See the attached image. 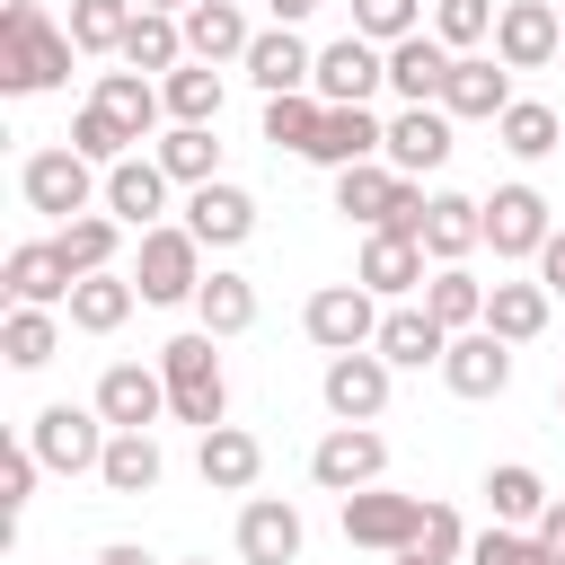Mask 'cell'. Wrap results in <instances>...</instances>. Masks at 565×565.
<instances>
[{
    "label": "cell",
    "instance_id": "cell-58",
    "mask_svg": "<svg viewBox=\"0 0 565 565\" xmlns=\"http://www.w3.org/2000/svg\"><path fill=\"white\" fill-rule=\"evenodd\" d=\"M185 565H212V556H185Z\"/></svg>",
    "mask_w": 565,
    "mask_h": 565
},
{
    "label": "cell",
    "instance_id": "cell-24",
    "mask_svg": "<svg viewBox=\"0 0 565 565\" xmlns=\"http://www.w3.org/2000/svg\"><path fill=\"white\" fill-rule=\"evenodd\" d=\"M388 150V124L371 115V106H327V124H318V141H309V159L318 168H362V159H380Z\"/></svg>",
    "mask_w": 565,
    "mask_h": 565
},
{
    "label": "cell",
    "instance_id": "cell-26",
    "mask_svg": "<svg viewBox=\"0 0 565 565\" xmlns=\"http://www.w3.org/2000/svg\"><path fill=\"white\" fill-rule=\"evenodd\" d=\"M300 539H309V530H300V512H291L282 494H256V503L238 512V556H247V565H300Z\"/></svg>",
    "mask_w": 565,
    "mask_h": 565
},
{
    "label": "cell",
    "instance_id": "cell-14",
    "mask_svg": "<svg viewBox=\"0 0 565 565\" xmlns=\"http://www.w3.org/2000/svg\"><path fill=\"white\" fill-rule=\"evenodd\" d=\"M503 106H512V71L494 53H459L450 88H441V115L450 124H503Z\"/></svg>",
    "mask_w": 565,
    "mask_h": 565
},
{
    "label": "cell",
    "instance_id": "cell-51",
    "mask_svg": "<svg viewBox=\"0 0 565 565\" xmlns=\"http://www.w3.org/2000/svg\"><path fill=\"white\" fill-rule=\"evenodd\" d=\"M539 547H547V556H556V565H565V494H556V503H547V512H539Z\"/></svg>",
    "mask_w": 565,
    "mask_h": 565
},
{
    "label": "cell",
    "instance_id": "cell-54",
    "mask_svg": "<svg viewBox=\"0 0 565 565\" xmlns=\"http://www.w3.org/2000/svg\"><path fill=\"white\" fill-rule=\"evenodd\" d=\"M265 9H274V26H300V18L318 9V0H265Z\"/></svg>",
    "mask_w": 565,
    "mask_h": 565
},
{
    "label": "cell",
    "instance_id": "cell-7",
    "mask_svg": "<svg viewBox=\"0 0 565 565\" xmlns=\"http://www.w3.org/2000/svg\"><path fill=\"white\" fill-rule=\"evenodd\" d=\"M371 88H388V53L371 44V35H335V44H318V79H309V97L318 106H371Z\"/></svg>",
    "mask_w": 565,
    "mask_h": 565
},
{
    "label": "cell",
    "instance_id": "cell-47",
    "mask_svg": "<svg viewBox=\"0 0 565 565\" xmlns=\"http://www.w3.org/2000/svg\"><path fill=\"white\" fill-rule=\"evenodd\" d=\"M353 35H371L388 53V44L424 35V0H353Z\"/></svg>",
    "mask_w": 565,
    "mask_h": 565
},
{
    "label": "cell",
    "instance_id": "cell-52",
    "mask_svg": "<svg viewBox=\"0 0 565 565\" xmlns=\"http://www.w3.org/2000/svg\"><path fill=\"white\" fill-rule=\"evenodd\" d=\"M539 282H547V291H565V230L539 247Z\"/></svg>",
    "mask_w": 565,
    "mask_h": 565
},
{
    "label": "cell",
    "instance_id": "cell-25",
    "mask_svg": "<svg viewBox=\"0 0 565 565\" xmlns=\"http://www.w3.org/2000/svg\"><path fill=\"white\" fill-rule=\"evenodd\" d=\"M194 468H203V486H212V494H247V486L265 477V441H256L247 424H212V433H203V450H194Z\"/></svg>",
    "mask_w": 565,
    "mask_h": 565
},
{
    "label": "cell",
    "instance_id": "cell-5",
    "mask_svg": "<svg viewBox=\"0 0 565 565\" xmlns=\"http://www.w3.org/2000/svg\"><path fill=\"white\" fill-rule=\"evenodd\" d=\"M132 282H141V300H150V309H177V300H194V291H203V238H194L185 221H159V230H141Z\"/></svg>",
    "mask_w": 565,
    "mask_h": 565
},
{
    "label": "cell",
    "instance_id": "cell-48",
    "mask_svg": "<svg viewBox=\"0 0 565 565\" xmlns=\"http://www.w3.org/2000/svg\"><path fill=\"white\" fill-rule=\"evenodd\" d=\"M35 441H0V512H9V530H18V512L35 503Z\"/></svg>",
    "mask_w": 565,
    "mask_h": 565
},
{
    "label": "cell",
    "instance_id": "cell-12",
    "mask_svg": "<svg viewBox=\"0 0 565 565\" xmlns=\"http://www.w3.org/2000/svg\"><path fill=\"white\" fill-rule=\"evenodd\" d=\"M0 282H9V309H71V265H62V247L53 238H18L9 247V265H0Z\"/></svg>",
    "mask_w": 565,
    "mask_h": 565
},
{
    "label": "cell",
    "instance_id": "cell-36",
    "mask_svg": "<svg viewBox=\"0 0 565 565\" xmlns=\"http://www.w3.org/2000/svg\"><path fill=\"white\" fill-rule=\"evenodd\" d=\"M150 159H159V168H168V177H177V185H185V194H194V185H212V177H221V141H212V124H168V132H159V150H150Z\"/></svg>",
    "mask_w": 565,
    "mask_h": 565
},
{
    "label": "cell",
    "instance_id": "cell-8",
    "mask_svg": "<svg viewBox=\"0 0 565 565\" xmlns=\"http://www.w3.org/2000/svg\"><path fill=\"white\" fill-rule=\"evenodd\" d=\"M344 539L353 547H380V556H406L424 539V494H388V486L344 494Z\"/></svg>",
    "mask_w": 565,
    "mask_h": 565
},
{
    "label": "cell",
    "instance_id": "cell-30",
    "mask_svg": "<svg viewBox=\"0 0 565 565\" xmlns=\"http://www.w3.org/2000/svg\"><path fill=\"white\" fill-rule=\"evenodd\" d=\"M132 300H141V282H132V274H79L62 318H71L79 335H115V327L132 318Z\"/></svg>",
    "mask_w": 565,
    "mask_h": 565
},
{
    "label": "cell",
    "instance_id": "cell-33",
    "mask_svg": "<svg viewBox=\"0 0 565 565\" xmlns=\"http://www.w3.org/2000/svg\"><path fill=\"white\" fill-rule=\"evenodd\" d=\"M159 477H168L159 433H115L106 459H97V486H106V494H159Z\"/></svg>",
    "mask_w": 565,
    "mask_h": 565
},
{
    "label": "cell",
    "instance_id": "cell-45",
    "mask_svg": "<svg viewBox=\"0 0 565 565\" xmlns=\"http://www.w3.org/2000/svg\"><path fill=\"white\" fill-rule=\"evenodd\" d=\"M71 150H79L88 168H115V159H132V132H124V124H115V115L88 97V106L71 115Z\"/></svg>",
    "mask_w": 565,
    "mask_h": 565
},
{
    "label": "cell",
    "instance_id": "cell-16",
    "mask_svg": "<svg viewBox=\"0 0 565 565\" xmlns=\"http://www.w3.org/2000/svg\"><path fill=\"white\" fill-rule=\"evenodd\" d=\"M97 415H106L115 433H150V424L168 415V380L141 371V362H106V380H97Z\"/></svg>",
    "mask_w": 565,
    "mask_h": 565
},
{
    "label": "cell",
    "instance_id": "cell-41",
    "mask_svg": "<svg viewBox=\"0 0 565 565\" xmlns=\"http://www.w3.org/2000/svg\"><path fill=\"white\" fill-rule=\"evenodd\" d=\"M0 353H9V371H44L62 353V318L53 309H9L0 318Z\"/></svg>",
    "mask_w": 565,
    "mask_h": 565
},
{
    "label": "cell",
    "instance_id": "cell-29",
    "mask_svg": "<svg viewBox=\"0 0 565 565\" xmlns=\"http://www.w3.org/2000/svg\"><path fill=\"white\" fill-rule=\"evenodd\" d=\"M397 194H406V177H397L388 159H362V168H344V177H335V212H344V221H362V230H388Z\"/></svg>",
    "mask_w": 565,
    "mask_h": 565
},
{
    "label": "cell",
    "instance_id": "cell-11",
    "mask_svg": "<svg viewBox=\"0 0 565 565\" xmlns=\"http://www.w3.org/2000/svg\"><path fill=\"white\" fill-rule=\"evenodd\" d=\"M556 238V221H547V194L539 185H494L486 194V247L494 256H539Z\"/></svg>",
    "mask_w": 565,
    "mask_h": 565
},
{
    "label": "cell",
    "instance_id": "cell-19",
    "mask_svg": "<svg viewBox=\"0 0 565 565\" xmlns=\"http://www.w3.org/2000/svg\"><path fill=\"white\" fill-rule=\"evenodd\" d=\"M185 230H194L203 247H238V238H256V194L230 185V177H212V185L185 194Z\"/></svg>",
    "mask_w": 565,
    "mask_h": 565
},
{
    "label": "cell",
    "instance_id": "cell-10",
    "mask_svg": "<svg viewBox=\"0 0 565 565\" xmlns=\"http://www.w3.org/2000/svg\"><path fill=\"white\" fill-rule=\"evenodd\" d=\"M556 53H565L556 0H503V18H494V62H503V71H547Z\"/></svg>",
    "mask_w": 565,
    "mask_h": 565
},
{
    "label": "cell",
    "instance_id": "cell-57",
    "mask_svg": "<svg viewBox=\"0 0 565 565\" xmlns=\"http://www.w3.org/2000/svg\"><path fill=\"white\" fill-rule=\"evenodd\" d=\"M556 415H565V380H556Z\"/></svg>",
    "mask_w": 565,
    "mask_h": 565
},
{
    "label": "cell",
    "instance_id": "cell-50",
    "mask_svg": "<svg viewBox=\"0 0 565 565\" xmlns=\"http://www.w3.org/2000/svg\"><path fill=\"white\" fill-rule=\"evenodd\" d=\"M415 556H424V565H459V556H468V521H459L450 503H424V539H415Z\"/></svg>",
    "mask_w": 565,
    "mask_h": 565
},
{
    "label": "cell",
    "instance_id": "cell-32",
    "mask_svg": "<svg viewBox=\"0 0 565 565\" xmlns=\"http://www.w3.org/2000/svg\"><path fill=\"white\" fill-rule=\"evenodd\" d=\"M547 282H486V335H503V344H530V335H547Z\"/></svg>",
    "mask_w": 565,
    "mask_h": 565
},
{
    "label": "cell",
    "instance_id": "cell-43",
    "mask_svg": "<svg viewBox=\"0 0 565 565\" xmlns=\"http://www.w3.org/2000/svg\"><path fill=\"white\" fill-rule=\"evenodd\" d=\"M132 18H141V0H71V44L79 53H124Z\"/></svg>",
    "mask_w": 565,
    "mask_h": 565
},
{
    "label": "cell",
    "instance_id": "cell-23",
    "mask_svg": "<svg viewBox=\"0 0 565 565\" xmlns=\"http://www.w3.org/2000/svg\"><path fill=\"white\" fill-rule=\"evenodd\" d=\"M450 44L424 26V35H406V44H388V88L406 97V106H441V88H450Z\"/></svg>",
    "mask_w": 565,
    "mask_h": 565
},
{
    "label": "cell",
    "instance_id": "cell-35",
    "mask_svg": "<svg viewBox=\"0 0 565 565\" xmlns=\"http://www.w3.org/2000/svg\"><path fill=\"white\" fill-rule=\"evenodd\" d=\"M124 62H132L141 79H150V71H159V79H168V71H185V62H194V53H185V18L141 9V18H132V35H124Z\"/></svg>",
    "mask_w": 565,
    "mask_h": 565
},
{
    "label": "cell",
    "instance_id": "cell-1",
    "mask_svg": "<svg viewBox=\"0 0 565 565\" xmlns=\"http://www.w3.org/2000/svg\"><path fill=\"white\" fill-rule=\"evenodd\" d=\"M71 26H53L35 0H9L0 9V88L9 97H44V88H62L71 79Z\"/></svg>",
    "mask_w": 565,
    "mask_h": 565
},
{
    "label": "cell",
    "instance_id": "cell-39",
    "mask_svg": "<svg viewBox=\"0 0 565 565\" xmlns=\"http://www.w3.org/2000/svg\"><path fill=\"white\" fill-rule=\"evenodd\" d=\"M424 309H433L450 335H468V327H486V282H477L468 265H433V282H424Z\"/></svg>",
    "mask_w": 565,
    "mask_h": 565
},
{
    "label": "cell",
    "instance_id": "cell-22",
    "mask_svg": "<svg viewBox=\"0 0 565 565\" xmlns=\"http://www.w3.org/2000/svg\"><path fill=\"white\" fill-rule=\"evenodd\" d=\"M247 79H256L265 97H300V88L318 79V53L300 44V26H265V35L247 44Z\"/></svg>",
    "mask_w": 565,
    "mask_h": 565
},
{
    "label": "cell",
    "instance_id": "cell-21",
    "mask_svg": "<svg viewBox=\"0 0 565 565\" xmlns=\"http://www.w3.org/2000/svg\"><path fill=\"white\" fill-rule=\"evenodd\" d=\"M441 380H450V397H503V380H512V344L486 335V327H468V335H450Z\"/></svg>",
    "mask_w": 565,
    "mask_h": 565
},
{
    "label": "cell",
    "instance_id": "cell-31",
    "mask_svg": "<svg viewBox=\"0 0 565 565\" xmlns=\"http://www.w3.org/2000/svg\"><path fill=\"white\" fill-rule=\"evenodd\" d=\"M132 141H150L159 132V115H168V97H159V79H141V71H97V88H88Z\"/></svg>",
    "mask_w": 565,
    "mask_h": 565
},
{
    "label": "cell",
    "instance_id": "cell-55",
    "mask_svg": "<svg viewBox=\"0 0 565 565\" xmlns=\"http://www.w3.org/2000/svg\"><path fill=\"white\" fill-rule=\"evenodd\" d=\"M141 9H159V18H185V9H194V0H141Z\"/></svg>",
    "mask_w": 565,
    "mask_h": 565
},
{
    "label": "cell",
    "instance_id": "cell-38",
    "mask_svg": "<svg viewBox=\"0 0 565 565\" xmlns=\"http://www.w3.org/2000/svg\"><path fill=\"white\" fill-rule=\"evenodd\" d=\"M53 247H62V265H71V274H115L124 221H115V212H79L71 230H53Z\"/></svg>",
    "mask_w": 565,
    "mask_h": 565
},
{
    "label": "cell",
    "instance_id": "cell-27",
    "mask_svg": "<svg viewBox=\"0 0 565 565\" xmlns=\"http://www.w3.org/2000/svg\"><path fill=\"white\" fill-rule=\"evenodd\" d=\"M247 44H256V26H247L238 0H194V9H185V53H194V62L221 71V62H247Z\"/></svg>",
    "mask_w": 565,
    "mask_h": 565
},
{
    "label": "cell",
    "instance_id": "cell-49",
    "mask_svg": "<svg viewBox=\"0 0 565 565\" xmlns=\"http://www.w3.org/2000/svg\"><path fill=\"white\" fill-rule=\"evenodd\" d=\"M468 565H556L547 547H539V530H486V539H468Z\"/></svg>",
    "mask_w": 565,
    "mask_h": 565
},
{
    "label": "cell",
    "instance_id": "cell-42",
    "mask_svg": "<svg viewBox=\"0 0 565 565\" xmlns=\"http://www.w3.org/2000/svg\"><path fill=\"white\" fill-rule=\"evenodd\" d=\"M159 97H168V124H221V71H212V62L168 71V79H159Z\"/></svg>",
    "mask_w": 565,
    "mask_h": 565
},
{
    "label": "cell",
    "instance_id": "cell-9",
    "mask_svg": "<svg viewBox=\"0 0 565 565\" xmlns=\"http://www.w3.org/2000/svg\"><path fill=\"white\" fill-rule=\"evenodd\" d=\"M309 477L344 503V494H362V486H380V477H388V441H380L371 424H335V433L309 450Z\"/></svg>",
    "mask_w": 565,
    "mask_h": 565
},
{
    "label": "cell",
    "instance_id": "cell-4",
    "mask_svg": "<svg viewBox=\"0 0 565 565\" xmlns=\"http://www.w3.org/2000/svg\"><path fill=\"white\" fill-rule=\"evenodd\" d=\"M26 441H35V459H44L53 477H97V459H106L115 424H106L97 406H71V397H53V406H35Z\"/></svg>",
    "mask_w": 565,
    "mask_h": 565
},
{
    "label": "cell",
    "instance_id": "cell-56",
    "mask_svg": "<svg viewBox=\"0 0 565 565\" xmlns=\"http://www.w3.org/2000/svg\"><path fill=\"white\" fill-rule=\"evenodd\" d=\"M388 565H424V556H415V547H406V556H388Z\"/></svg>",
    "mask_w": 565,
    "mask_h": 565
},
{
    "label": "cell",
    "instance_id": "cell-46",
    "mask_svg": "<svg viewBox=\"0 0 565 565\" xmlns=\"http://www.w3.org/2000/svg\"><path fill=\"white\" fill-rule=\"evenodd\" d=\"M494 0H433V35L450 44V53H477V44H494Z\"/></svg>",
    "mask_w": 565,
    "mask_h": 565
},
{
    "label": "cell",
    "instance_id": "cell-17",
    "mask_svg": "<svg viewBox=\"0 0 565 565\" xmlns=\"http://www.w3.org/2000/svg\"><path fill=\"white\" fill-rule=\"evenodd\" d=\"M380 159H388L397 177L424 185V177L450 159V115H441V106H406V115H388V150H380Z\"/></svg>",
    "mask_w": 565,
    "mask_h": 565
},
{
    "label": "cell",
    "instance_id": "cell-53",
    "mask_svg": "<svg viewBox=\"0 0 565 565\" xmlns=\"http://www.w3.org/2000/svg\"><path fill=\"white\" fill-rule=\"evenodd\" d=\"M97 565H159L150 547H132V539H115V547H97Z\"/></svg>",
    "mask_w": 565,
    "mask_h": 565
},
{
    "label": "cell",
    "instance_id": "cell-18",
    "mask_svg": "<svg viewBox=\"0 0 565 565\" xmlns=\"http://www.w3.org/2000/svg\"><path fill=\"white\" fill-rule=\"evenodd\" d=\"M168 185H177V177H168L159 159H141V150H132V159H115V168H106V212H115L124 230H159Z\"/></svg>",
    "mask_w": 565,
    "mask_h": 565
},
{
    "label": "cell",
    "instance_id": "cell-15",
    "mask_svg": "<svg viewBox=\"0 0 565 565\" xmlns=\"http://www.w3.org/2000/svg\"><path fill=\"white\" fill-rule=\"evenodd\" d=\"M353 282L371 291V300H406V291H424L433 274H424V238H397V230H371L362 238V265H353Z\"/></svg>",
    "mask_w": 565,
    "mask_h": 565
},
{
    "label": "cell",
    "instance_id": "cell-2",
    "mask_svg": "<svg viewBox=\"0 0 565 565\" xmlns=\"http://www.w3.org/2000/svg\"><path fill=\"white\" fill-rule=\"evenodd\" d=\"M221 335H168L159 344V380H168V415L177 424H194V433H212V424H230V380H221V353H212Z\"/></svg>",
    "mask_w": 565,
    "mask_h": 565
},
{
    "label": "cell",
    "instance_id": "cell-20",
    "mask_svg": "<svg viewBox=\"0 0 565 565\" xmlns=\"http://www.w3.org/2000/svg\"><path fill=\"white\" fill-rule=\"evenodd\" d=\"M388 371H424V362H441L450 353V327L424 309V300H397L388 318H380V344H371Z\"/></svg>",
    "mask_w": 565,
    "mask_h": 565
},
{
    "label": "cell",
    "instance_id": "cell-44",
    "mask_svg": "<svg viewBox=\"0 0 565 565\" xmlns=\"http://www.w3.org/2000/svg\"><path fill=\"white\" fill-rule=\"evenodd\" d=\"M318 124H327V106H318L309 88H300V97H265V141H274V150H300V159H309Z\"/></svg>",
    "mask_w": 565,
    "mask_h": 565
},
{
    "label": "cell",
    "instance_id": "cell-34",
    "mask_svg": "<svg viewBox=\"0 0 565 565\" xmlns=\"http://www.w3.org/2000/svg\"><path fill=\"white\" fill-rule=\"evenodd\" d=\"M486 503H494L503 530H539V512H547L556 494H547V477H539L530 459H503V468H486Z\"/></svg>",
    "mask_w": 565,
    "mask_h": 565
},
{
    "label": "cell",
    "instance_id": "cell-37",
    "mask_svg": "<svg viewBox=\"0 0 565 565\" xmlns=\"http://www.w3.org/2000/svg\"><path fill=\"white\" fill-rule=\"evenodd\" d=\"M194 318H203V335H247V327H256V282L212 265L203 291H194Z\"/></svg>",
    "mask_w": 565,
    "mask_h": 565
},
{
    "label": "cell",
    "instance_id": "cell-40",
    "mask_svg": "<svg viewBox=\"0 0 565 565\" xmlns=\"http://www.w3.org/2000/svg\"><path fill=\"white\" fill-rule=\"evenodd\" d=\"M494 141H503L512 159H547V150L565 141V115H556V106H539V97H512V106H503V124H494Z\"/></svg>",
    "mask_w": 565,
    "mask_h": 565
},
{
    "label": "cell",
    "instance_id": "cell-28",
    "mask_svg": "<svg viewBox=\"0 0 565 565\" xmlns=\"http://www.w3.org/2000/svg\"><path fill=\"white\" fill-rule=\"evenodd\" d=\"M468 247H486V203H477V194H433V212H424V256H433V265H468Z\"/></svg>",
    "mask_w": 565,
    "mask_h": 565
},
{
    "label": "cell",
    "instance_id": "cell-6",
    "mask_svg": "<svg viewBox=\"0 0 565 565\" xmlns=\"http://www.w3.org/2000/svg\"><path fill=\"white\" fill-rule=\"evenodd\" d=\"M380 300L362 291V282H327V291H309V309H300V327H309V344L318 353H371L380 344Z\"/></svg>",
    "mask_w": 565,
    "mask_h": 565
},
{
    "label": "cell",
    "instance_id": "cell-3",
    "mask_svg": "<svg viewBox=\"0 0 565 565\" xmlns=\"http://www.w3.org/2000/svg\"><path fill=\"white\" fill-rule=\"evenodd\" d=\"M18 194H26V212H44L53 230H71L79 212H97V203H106V177L62 141V150H35V159L18 168Z\"/></svg>",
    "mask_w": 565,
    "mask_h": 565
},
{
    "label": "cell",
    "instance_id": "cell-13",
    "mask_svg": "<svg viewBox=\"0 0 565 565\" xmlns=\"http://www.w3.org/2000/svg\"><path fill=\"white\" fill-rule=\"evenodd\" d=\"M318 397H327L335 424H380V406H388V362H380V353H327Z\"/></svg>",
    "mask_w": 565,
    "mask_h": 565
}]
</instances>
